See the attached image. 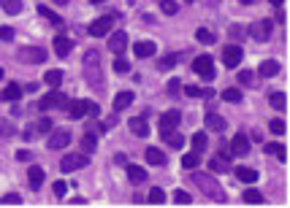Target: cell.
<instances>
[{
  "label": "cell",
  "mask_w": 290,
  "mask_h": 208,
  "mask_svg": "<svg viewBox=\"0 0 290 208\" xmlns=\"http://www.w3.org/2000/svg\"><path fill=\"white\" fill-rule=\"evenodd\" d=\"M65 192H68V187H65V181H54V195L63 197Z\"/></svg>",
  "instance_id": "50"
},
{
  "label": "cell",
  "mask_w": 290,
  "mask_h": 208,
  "mask_svg": "<svg viewBox=\"0 0 290 208\" xmlns=\"http://www.w3.org/2000/svg\"><path fill=\"white\" fill-rule=\"evenodd\" d=\"M242 60H244L242 46L231 43V46H225V49H222V65H225V68H239V65H242Z\"/></svg>",
  "instance_id": "6"
},
{
  "label": "cell",
  "mask_w": 290,
  "mask_h": 208,
  "mask_svg": "<svg viewBox=\"0 0 290 208\" xmlns=\"http://www.w3.org/2000/svg\"><path fill=\"white\" fill-rule=\"evenodd\" d=\"M128 179H130V184H144V181H146V170L139 168V165H128Z\"/></svg>",
  "instance_id": "22"
},
{
  "label": "cell",
  "mask_w": 290,
  "mask_h": 208,
  "mask_svg": "<svg viewBox=\"0 0 290 208\" xmlns=\"http://www.w3.org/2000/svg\"><path fill=\"white\" fill-rule=\"evenodd\" d=\"M239 81H242V84H250V81H252V73H247V70H242V73H239Z\"/></svg>",
  "instance_id": "53"
},
{
  "label": "cell",
  "mask_w": 290,
  "mask_h": 208,
  "mask_svg": "<svg viewBox=\"0 0 290 208\" xmlns=\"http://www.w3.org/2000/svg\"><path fill=\"white\" fill-rule=\"evenodd\" d=\"M133 52H136V57H141V60H146V57H152V54L157 52V46L152 43V41H139L133 46Z\"/></svg>",
  "instance_id": "15"
},
{
  "label": "cell",
  "mask_w": 290,
  "mask_h": 208,
  "mask_svg": "<svg viewBox=\"0 0 290 208\" xmlns=\"http://www.w3.org/2000/svg\"><path fill=\"white\" fill-rule=\"evenodd\" d=\"M19 95H22V87L19 84H8L6 89H0V103L6 100V103H14V100H19Z\"/></svg>",
  "instance_id": "17"
},
{
  "label": "cell",
  "mask_w": 290,
  "mask_h": 208,
  "mask_svg": "<svg viewBox=\"0 0 290 208\" xmlns=\"http://www.w3.org/2000/svg\"><path fill=\"white\" fill-rule=\"evenodd\" d=\"M268 130H271L274 135H285V122L282 119H271L268 122Z\"/></svg>",
  "instance_id": "42"
},
{
  "label": "cell",
  "mask_w": 290,
  "mask_h": 208,
  "mask_svg": "<svg viewBox=\"0 0 290 208\" xmlns=\"http://www.w3.org/2000/svg\"><path fill=\"white\" fill-rule=\"evenodd\" d=\"M206 144H209V141H206V133H195V135H193V146H195V151H203V149H206Z\"/></svg>",
  "instance_id": "38"
},
{
  "label": "cell",
  "mask_w": 290,
  "mask_h": 208,
  "mask_svg": "<svg viewBox=\"0 0 290 208\" xmlns=\"http://www.w3.org/2000/svg\"><path fill=\"white\" fill-rule=\"evenodd\" d=\"M163 138L169 141L171 146H174V149H182V146H185V138H182L179 133H176V130H166V133H160Z\"/></svg>",
  "instance_id": "29"
},
{
  "label": "cell",
  "mask_w": 290,
  "mask_h": 208,
  "mask_svg": "<svg viewBox=\"0 0 290 208\" xmlns=\"http://www.w3.org/2000/svg\"><path fill=\"white\" fill-rule=\"evenodd\" d=\"M114 70H117V73H128V70H130L128 60H125V57H117V62H114Z\"/></svg>",
  "instance_id": "47"
},
{
  "label": "cell",
  "mask_w": 290,
  "mask_h": 208,
  "mask_svg": "<svg viewBox=\"0 0 290 208\" xmlns=\"http://www.w3.org/2000/svg\"><path fill=\"white\" fill-rule=\"evenodd\" d=\"M38 14H41L44 19H49L52 24H57V27L63 24V17H60V14H54L52 8H47V6H38Z\"/></svg>",
  "instance_id": "30"
},
{
  "label": "cell",
  "mask_w": 290,
  "mask_h": 208,
  "mask_svg": "<svg viewBox=\"0 0 290 208\" xmlns=\"http://www.w3.org/2000/svg\"><path fill=\"white\" fill-rule=\"evenodd\" d=\"M271 105H274L277 111H285V108H288V98H285L282 92H274V95H271Z\"/></svg>",
  "instance_id": "35"
},
{
  "label": "cell",
  "mask_w": 290,
  "mask_h": 208,
  "mask_svg": "<svg viewBox=\"0 0 290 208\" xmlns=\"http://www.w3.org/2000/svg\"><path fill=\"white\" fill-rule=\"evenodd\" d=\"M3 8L8 14H19L22 11V0H3Z\"/></svg>",
  "instance_id": "39"
},
{
  "label": "cell",
  "mask_w": 290,
  "mask_h": 208,
  "mask_svg": "<svg viewBox=\"0 0 290 208\" xmlns=\"http://www.w3.org/2000/svg\"><path fill=\"white\" fill-rule=\"evenodd\" d=\"M206 127H209V130H217V133H222V130L228 127V122L222 119L220 114H212V111H209V114H206Z\"/></svg>",
  "instance_id": "19"
},
{
  "label": "cell",
  "mask_w": 290,
  "mask_h": 208,
  "mask_svg": "<svg viewBox=\"0 0 290 208\" xmlns=\"http://www.w3.org/2000/svg\"><path fill=\"white\" fill-rule=\"evenodd\" d=\"M0 41H14V30L11 27H0Z\"/></svg>",
  "instance_id": "51"
},
{
  "label": "cell",
  "mask_w": 290,
  "mask_h": 208,
  "mask_svg": "<svg viewBox=\"0 0 290 208\" xmlns=\"http://www.w3.org/2000/svg\"><path fill=\"white\" fill-rule=\"evenodd\" d=\"M90 3H93V6H98V3H106V0H90Z\"/></svg>",
  "instance_id": "59"
},
{
  "label": "cell",
  "mask_w": 290,
  "mask_h": 208,
  "mask_svg": "<svg viewBox=\"0 0 290 208\" xmlns=\"http://www.w3.org/2000/svg\"><path fill=\"white\" fill-rule=\"evenodd\" d=\"M71 203H73V206H87V200H84V197H73Z\"/></svg>",
  "instance_id": "56"
},
{
  "label": "cell",
  "mask_w": 290,
  "mask_h": 208,
  "mask_svg": "<svg viewBox=\"0 0 290 208\" xmlns=\"http://www.w3.org/2000/svg\"><path fill=\"white\" fill-rule=\"evenodd\" d=\"M185 95H187V98H203V95H212V92L198 89V87H185Z\"/></svg>",
  "instance_id": "46"
},
{
  "label": "cell",
  "mask_w": 290,
  "mask_h": 208,
  "mask_svg": "<svg viewBox=\"0 0 290 208\" xmlns=\"http://www.w3.org/2000/svg\"><path fill=\"white\" fill-rule=\"evenodd\" d=\"M271 30H274V22H271V19H261V22L252 24L250 33H252V38H255V41H268Z\"/></svg>",
  "instance_id": "10"
},
{
  "label": "cell",
  "mask_w": 290,
  "mask_h": 208,
  "mask_svg": "<svg viewBox=\"0 0 290 208\" xmlns=\"http://www.w3.org/2000/svg\"><path fill=\"white\" fill-rule=\"evenodd\" d=\"M95 146H98V141H95V133H87L84 138H81V149H84V151H95Z\"/></svg>",
  "instance_id": "36"
},
{
  "label": "cell",
  "mask_w": 290,
  "mask_h": 208,
  "mask_svg": "<svg viewBox=\"0 0 290 208\" xmlns=\"http://www.w3.org/2000/svg\"><path fill=\"white\" fill-rule=\"evenodd\" d=\"M19 60H22V62L41 65V62H47V52L41 46H24V49H19Z\"/></svg>",
  "instance_id": "7"
},
{
  "label": "cell",
  "mask_w": 290,
  "mask_h": 208,
  "mask_svg": "<svg viewBox=\"0 0 290 208\" xmlns=\"http://www.w3.org/2000/svg\"><path fill=\"white\" fill-rule=\"evenodd\" d=\"M19 203H22V197L14 195V192H11V195H3V197H0V206H19Z\"/></svg>",
  "instance_id": "43"
},
{
  "label": "cell",
  "mask_w": 290,
  "mask_h": 208,
  "mask_svg": "<svg viewBox=\"0 0 290 208\" xmlns=\"http://www.w3.org/2000/svg\"><path fill=\"white\" fill-rule=\"evenodd\" d=\"M195 38L201 41V43H215V35H212L206 27H198V30H195Z\"/></svg>",
  "instance_id": "37"
},
{
  "label": "cell",
  "mask_w": 290,
  "mask_h": 208,
  "mask_svg": "<svg viewBox=\"0 0 290 208\" xmlns=\"http://www.w3.org/2000/svg\"><path fill=\"white\" fill-rule=\"evenodd\" d=\"M250 151V138L247 135H236L231 141V154H247Z\"/></svg>",
  "instance_id": "16"
},
{
  "label": "cell",
  "mask_w": 290,
  "mask_h": 208,
  "mask_svg": "<svg viewBox=\"0 0 290 208\" xmlns=\"http://www.w3.org/2000/svg\"><path fill=\"white\" fill-rule=\"evenodd\" d=\"M0 79H3V68H0Z\"/></svg>",
  "instance_id": "61"
},
{
  "label": "cell",
  "mask_w": 290,
  "mask_h": 208,
  "mask_svg": "<svg viewBox=\"0 0 290 208\" xmlns=\"http://www.w3.org/2000/svg\"><path fill=\"white\" fill-rule=\"evenodd\" d=\"M174 203H179V206H190V203H193V197L187 195L185 189H176V192H174Z\"/></svg>",
  "instance_id": "40"
},
{
  "label": "cell",
  "mask_w": 290,
  "mask_h": 208,
  "mask_svg": "<svg viewBox=\"0 0 290 208\" xmlns=\"http://www.w3.org/2000/svg\"><path fill=\"white\" fill-rule=\"evenodd\" d=\"M17 160H19V162H30V160H33V154H30L27 149H19V151H17Z\"/></svg>",
  "instance_id": "52"
},
{
  "label": "cell",
  "mask_w": 290,
  "mask_h": 208,
  "mask_svg": "<svg viewBox=\"0 0 290 208\" xmlns=\"http://www.w3.org/2000/svg\"><path fill=\"white\" fill-rule=\"evenodd\" d=\"M84 79L93 84V87H100L103 84V76H100V54L95 49H90L84 54Z\"/></svg>",
  "instance_id": "2"
},
{
  "label": "cell",
  "mask_w": 290,
  "mask_h": 208,
  "mask_svg": "<svg viewBox=\"0 0 290 208\" xmlns=\"http://www.w3.org/2000/svg\"><path fill=\"white\" fill-rule=\"evenodd\" d=\"M193 70H195L203 81H212L215 79V60H212L209 54H201V57H195V62H193Z\"/></svg>",
  "instance_id": "3"
},
{
  "label": "cell",
  "mask_w": 290,
  "mask_h": 208,
  "mask_svg": "<svg viewBox=\"0 0 290 208\" xmlns=\"http://www.w3.org/2000/svg\"><path fill=\"white\" fill-rule=\"evenodd\" d=\"M239 3H252V0H239Z\"/></svg>",
  "instance_id": "60"
},
{
  "label": "cell",
  "mask_w": 290,
  "mask_h": 208,
  "mask_svg": "<svg viewBox=\"0 0 290 208\" xmlns=\"http://www.w3.org/2000/svg\"><path fill=\"white\" fill-rule=\"evenodd\" d=\"M222 100L225 103H242V89H222Z\"/></svg>",
  "instance_id": "33"
},
{
  "label": "cell",
  "mask_w": 290,
  "mask_h": 208,
  "mask_svg": "<svg viewBox=\"0 0 290 208\" xmlns=\"http://www.w3.org/2000/svg\"><path fill=\"white\" fill-rule=\"evenodd\" d=\"M179 122H182L179 111H166V114L160 116V122H157V127H160V133H166V130H176Z\"/></svg>",
  "instance_id": "9"
},
{
  "label": "cell",
  "mask_w": 290,
  "mask_h": 208,
  "mask_svg": "<svg viewBox=\"0 0 290 208\" xmlns=\"http://www.w3.org/2000/svg\"><path fill=\"white\" fill-rule=\"evenodd\" d=\"M65 103H68V98H65L63 92H60V89H52V92L47 95V98L41 100V108L47 111V108H65Z\"/></svg>",
  "instance_id": "8"
},
{
  "label": "cell",
  "mask_w": 290,
  "mask_h": 208,
  "mask_svg": "<svg viewBox=\"0 0 290 208\" xmlns=\"http://www.w3.org/2000/svg\"><path fill=\"white\" fill-rule=\"evenodd\" d=\"M87 162H90L87 154H65L63 160H60V170H63V173H71V170L84 168Z\"/></svg>",
  "instance_id": "4"
},
{
  "label": "cell",
  "mask_w": 290,
  "mask_h": 208,
  "mask_svg": "<svg viewBox=\"0 0 290 208\" xmlns=\"http://www.w3.org/2000/svg\"><path fill=\"white\" fill-rule=\"evenodd\" d=\"M236 179L244 181V184H255V181H258V170H252V168H236Z\"/></svg>",
  "instance_id": "26"
},
{
  "label": "cell",
  "mask_w": 290,
  "mask_h": 208,
  "mask_svg": "<svg viewBox=\"0 0 290 208\" xmlns=\"http://www.w3.org/2000/svg\"><path fill=\"white\" fill-rule=\"evenodd\" d=\"M38 130H41V133H49V130H52V119H49V116H44V119L38 122Z\"/></svg>",
  "instance_id": "48"
},
{
  "label": "cell",
  "mask_w": 290,
  "mask_h": 208,
  "mask_svg": "<svg viewBox=\"0 0 290 208\" xmlns=\"http://www.w3.org/2000/svg\"><path fill=\"white\" fill-rule=\"evenodd\" d=\"M271 6H277V8H279V6H282V0H271Z\"/></svg>",
  "instance_id": "58"
},
{
  "label": "cell",
  "mask_w": 290,
  "mask_h": 208,
  "mask_svg": "<svg viewBox=\"0 0 290 208\" xmlns=\"http://www.w3.org/2000/svg\"><path fill=\"white\" fill-rule=\"evenodd\" d=\"M244 203H250V206H261L263 195L258 189H247V192H244Z\"/></svg>",
  "instance_id": "32"
},
{
  "label": "cell",
  "mask_w": 290,
  "mask_h": 208,
  "mask_svg": "<svg viewBox=\"0 0 290 208\" xmlns=\"http://www.w3.org/2000/svg\"><path fill=\"white\" fill-rule=\"evenodd\" d=\"M263 151H266V154H274L277 160H282V162H288V149H285L282 144H266V146H263Z\"/></svg>",
  "instance_id": "24"
},
{
  "label": "cell",
  "mask_w": 290,
  "mask_h": 208,
  "mask_svg": "<svg viewBox=\"0 0 290 208\" xmlns=\"http://www.w3.org/2000/svg\"><path fill=\"white\" fill-rule=\"evenodd\" d=\"M109 49L114 54H122L125 49H128V33H122V30H117V33H111L109 38Z\"/></svg>",
  "instance_id": "12"
},
{
  "label": "cell",
  "mask_w": 290,
  "mask_h": 208,
  "mask_svg": "<svg viewBox=\"0 0 290 208\" xmlns=\"http://www.w3.org/2000/svg\"><path fill=\"white\" fill-rule=\"evenodd\" d=\"M100 130H103V127H100L98 122H90V127H87V133H100Z\"/></svg>",
  "instance_id": "54"
},
{
  "label": "cell",
  "mask_w": 290,
  "mask_h": 208,
  "mask_svg": "<svg viewBox=\"0 0 290 208\" xmlns=\"http://www.w3.org/2000/svg\"><path fill=\"white\" fill-rule=\"evenodd\" d=\"M176 62H179V54H169V57H163V60H160V70H169V68H174Z\"/></svg>",
  "instance_id": "41"
},
{
  "label": "cell",
  "mask_w": 290,
  "mask_h": 208,
  "mask_svg": "<svg viewBox=\"0 0 290 208\" xmlns=\"http://www.w3.org/2000/svg\"><path fill=\"white\" fill-rule=\"evenodd\" d=\"M68 144H71V130H54L47 141L49 149H65Z\"/></svg>",
  "instance_id": "11"
},
{
  "label": "cell",
  "mask_w": 290,
  "mask_h": 208,
  "mask_svg": "<svg viewBox=\"0 0 290 208\" xmlns=\"http://www.w3.org/2000/svg\"><path fill=\"white\" fill-rule=\"evenodd\" d=\"M27 181H30V187H33V189H38V187L44 184V170H41L38 165H33V168L27 170Z\"/></svg>",
  "instance_id": "27"
},
{
  "label": "cell",
  "mask_w": 290,
  "mask_h": 208,
  "mask_svg": "<svg viewBox=\"0 0 290 208\" xmlns=\"http://www.w3.org/2000/svg\"><path fill=\"white\" fill-rule=\"evenodd\" d=\"M44 81H47L52 89H57L60 84H63V70H47V73H44Z\"/></svg>",
  "instance_id": "28"
},
{
  "label": "cell",
  "mask_w": 290,
  "mask_h": 208,
  "mask_svg": "<svg viewBox=\"0 0 290 208\" xmlns=\"http://www.w3.org/2000/svg\"><path fill=\"white\" fill-rule=\"evenodd\" d=\"M146 203H152V206H163V203H166V192L155 187V189H152L149 195H146Z\"/></svg>",
  "instance_id": "31"
},
{
  "label": "cell",
  "mask_w": 290,
  "mask_h": 208,
  "mask_svg": "<svg viewBox=\"0 0 290 208\" xmlns=\"http://www.w3.org/2000/svg\"><path fill=\"white\" fill-rule=\"evenodd\" d=\"M54 3H60V6H68L71 0H54Z\"/></svg>",
  "instance_id": "57"
},
{
  "label": "cell",
  "mask_w": 290,
  "mask_h": 208,
  "mask_svg": "<svg viewBox=\"0 0 290 208\" xmlns=\"http://www.w3.org/2000/svg\"><path fill=\"white\" fill-rule=\"evenodd\" d=\"M65 108H68L71 119H81V116H84V100H68Z\"/></svg>",
  "instance_id": "21"
},
{
  "label": "cell",
  "mask_w": 290,
  "mask_h": 208,
  "mask_svg": "<svg viewBox=\"0 0 290 208\" xmlns=\"http://www.w3.org/2000/svg\"><path fill=\"white\" fill-rule=\"evenodd\" d=\"M84 114H90V119H95V116L100 114V105H98V103H90V100H84Z\"/></svg>",
  "instance_id": "44"
},
{
  "label": "cell",
  "mask_w": 290,
  "mask_h": 208,
  "mask_svg": "<svg viewBox=\"0 0 290 208\" xmlns=\"http://www.w3.org/2000/svg\"><path fill=\"white\" fill-rule=\"evenodd\" d=\"M114 162H117V165H128V157H125V154H117Z\"/></svg>",
  "instance_id": "55"
},
{
  "label": "cell",
  "mask_w": 290,
  "mask_h": 208,
  "mask_svg": "<svg viewBox=\"0 0 290 208\" xmlns=\"http://www.w3.org/2000/svg\"><path fill=\"white\" fill-rule=\"evenodd\" d=\"M209 170L212 173H225V170H231V160L228 157H215L209 162Z\"/></svg>",
  "instance_id": "23"
},
{
  "label": "cell",
  "mask_w": 290,
  "mask_h": 208,
  "mask_svg": "<svg viewBox=\"0 0 290 208\" xmlns=\"http://www.w3.org/2000/svg\"><path fill=\"white\" fill-rule=\"evenodd\" d=\"M128 127H130V133L139 135V138L149 135V127H146V119H144V116H133V119L128 122Z\"/></svg>",
  "instance_id": "14"
},
{
  "label": "cell",
  "mask_w": 290,
  "mask_h": 208,
  "mask_svg": "<svg viewBox=\"0 0 290 208\" xmlns=\"http://www.w3.org/2000/svg\"><path fill=\"white\" fill-rule=\"evenodd\" d=\"M258 73L266 76V79H271V76L279 73V62H277V60H263V62L258 65Z\"/></svg>",
  "instance_id": "18"
},
{
  "label": "cell",
  "mask_w": 290,
  "mask_h": 208,
  "mask_svg": "<svg viewBox=\"0 0 290 208\" xmlns=\"http://www.w3.org/2000/svg\"><path fill=\"white\" fill-rule=\"evenodd\" d=\"M193 181H195V187L203 192V195L209 197L212 203H225L228 197H225V189L220 187V181L215 179V176H209V173H195L193 176Z\"/></svg>",
  "instance_id": "1"
},
{
  "label": "cell",
  "mask_w": 290,
  "mask_h": 208,
  "mask_svg": "<svg viewBox=\"0 0 290 208\" xmlns=\"http://www.w3.org/2000/svg\"><path fill=\"white\" fill-rule=\"evenodd\" d=\"M198 162H201V154H198V151H195V154H185V157H182V165H185L187 170L198 168Z\"/></svg>",
  "instance_id": "34"
},
{
  "label": "cell",
  "mask_w": 290,
  "mask_h": 208,
  "mask_svg": "<svg viewBox=\"0 0 290 208\" xmlns=\"http://www.w3.org/2000/svg\"><path fill=\"white\" fill-rule=\"evenodd\" d=\"M146 162L155 165V168H160V165H166V154H163L160 149H155V146H149V149H146Z\"/></svg>",
  "instance_id": "20"
},
{
  "label": "cell",
  "mask_w": 290,
  "mask_h": 208,
  "mask_svg": "<svg viewBox=\"0 0 290 208\" xmlns=\"http://www.w3.org/2000/svg\"><path fill=\"white\" fill-rule=\"evenodd\" d=\"M71 52H73V41L65 38V35H57V38H54V54H57V57H68Z\"/></svg>",
  "instance_id": "13"
},
{
  "label": "cell",
  "mask_w": 290,
  "mask_h": 208,
  "mask_svg": "<svg viewBox=\"0 0 290 208\" xmlns=\"http://www.w3.org/2000/svg\"><path fill=\"white\" fill-rule=\"evenodd\" d=\"M114 19H117L114 14H109V17H98L93 24H90V35H93V38H103V35H109Z\"/></svg>",
  "instance_id": "5"
},
{
  "label": "cell",
  "mask_w": 290,
  "mask_h": 208,
  "mask_svg": "<svg viewBox=\"0 0 290 208\" xmlns=\"http://www.w3.org/2000/svg\"><path fill=\"white\" fill-rule=\"evenodd\" d=\"M160 8H163V14H166V17H174V14H176V3H174V0H163Z\"/></svg>",
  "instance_id": "45"
},
{
  "label": "cell",
  "mask_w": 290,
  "mask_h": 208,
  "mask_svg": "<svg viewBox=\"0 0 290 208\" xmlns=\"http://www.w3.org/2000/svg\"><path fill=\"white\" fill-rule=\"evenodd\" d=\"M179 89H182V81H179V79H171V81H169V95H176Z\"/></svg>",
  "instance_id": "49"
},
{
  "label": "cell",
  "mask_w": 290,
  "mask_h": 208,
  "mask_svg": "<svg viewBox=\"0 0 290 208\" xmlns=\"http://www.w3.org/2000/svg\"><path fill=\"white\" fill-rule=\"evenodd\" d=\"M130 103H133V92H130V89H128V92H120L114 98V111H125Z\"/></svg>",
  "instance_id": "25"
}]
</instances>
